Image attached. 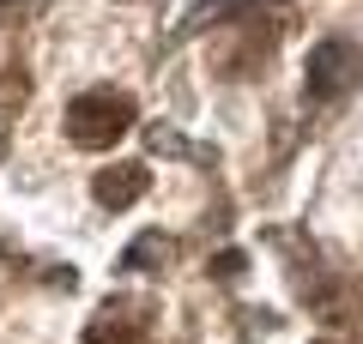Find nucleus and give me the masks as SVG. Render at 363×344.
<instances>
[{
	"mask_svg": "<svg viewBox=\"0 0 363 344\" xmlns=\"http://www.w3.org/2000/svg\"><path fill=\"white\" fill-rule=\"evenodd\" d=\"M140 181H145V169H116V176H104L97 181V188H104V205H128Z\"/></svg>",
	"mask_w": 363,
	"mask_h": 344,
	"instance_id": "obj_1",
	"label": "nucleus"
}]
</instances>
